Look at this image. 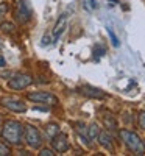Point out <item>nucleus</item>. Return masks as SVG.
<instances>
[{"label":"nucleus","mask_w":145,"mask_h":156,"mask_svg":"<svg viewBox=\"0 0 145 156\" xmlns=\"http://www.w3.org/2000/svg\"><path fill=\"white\" fill-rule=\"evenodd\" d=\"M23 137V125L17 120H6L2 128V139L9 144H20Z\"/></svg>","instance_id":"1"},{"label":"nucleus","mask_w":145,"mask_h":156,"mask_svg":"<svg viewBox=\"0 0 145 156\" xmlns=\"http://www.w3.org/2000/svg\"><path fill=\"white\" fill-rule=\"evenodd\" d=\"M120 137L123 140V144L126 145V148L129 151H133L134 154H145V144L143 140L134 133L129 131V129H120Z\"/></svg>","instance_id":"2"},{"label":"nucleus","mask_w":145,"mask_h":156,"mask_svg":"<svg viewBox=\"0 0 145 156\" xmlns=\"http://www.w3.org/2000/svg\"><path fill=\"white\" fill-rule=\"evenodd\" d=\"M23 139L27 142V145L31 148H39L42 145V136L39 133V129L33 125H27L23 128Z\"/></svg>","instance_id":"3"},{"label":"nucleus","mask_w":145,"mask_h":156,"mask_svg":"<svg viewBox=\"0 0 145 156\" xmlns=\"http://www.w3.org/2000/svg\"><path fill=\"white\" fill-rule=\"evenodd\" d=\"M31 83H33V78L30 75H27V73H17V75H14L8 81V87L14 89V90H20V89L28 87Z\"/></svg>","instance_id":"4"},{"label":"nucleus","mask_w":145,"mask_h":156,"mask_svg":"<svg viewBox=\"0 0 145 156\" xmlns=\"http://www.w3.org/2000/svg\"><path fill=\"white\" fill-rule=\"evenodd\" d=\"M28 100L31 101H36V103H44V105H50L53 106L58 103V98L50 94V92H45V90H37V92H30L28 94Z\"/></svg>","instance_id":"5"},{"label":"nucleus","mask_w":145,"mask_h":156,"mask_svg":"<svg viewBox=\"0 0 145 156\" xmlns=\"http://www.w3.org/2000/svg\"><path fill=\"white\" fill-rule=\"evenodd\" d=\"M0 105L5 106L9 111H12V112H25L27 111V105L22 100L14 98V97H3L0 100Z\"/></svg>","instance_id":"6"},{"label":"nucleus","mask_w":145,"mask_h":156,"mask_svg":"<svg viewBox=\"0 0 145 156\" xmlns=\"http://www.w3.org/2000/svg\"><path fill=\"white\" fill-rule=\"evenodd\" d=\"M16 19L19 23H27L31 19V8H30L28 0H20L19 2V6L16 11Z\"/></svg>","instance_id":"7"},{"label":"nucleus","mask_w":145,"mask_h":156,"mask_svg":"<svg viewBox=\"0 0 145 156\" xmlns=\"http://www.w3.org/2000/svg\"><path fill=\"white\" fill-rule=\"evenodd\" d=\"M51 147L58 153H64L69 148V140H67V134L65 133H58L55 137H51Z\"/></svg>","instance_id":"8"},{"label":"nucleus","mask_w":145,"mask_h":156,"mask_svg":"<svg viewBox=\"0 0 145 156\" xmlns=\"http://www.w3.org/2000/svg\"><path fill=\"white\" fill-rule=\"evenodd\" d=\"M80 92H81L84 97H89V98H104V97H106V94H104L101 89L94 87V86H89V84L81 86V87H80Z\"/></svg>","instance_id":"9"},{"label":"nucleus","mask_w":145,"mask_h":156,"mask_svg":"<svg viewBox=\"0 0 145 156\" xmlns=\"http://www.w3.org/2000/svg\"><path fill=\"white\" fill-rule=\"evenodd\" d=\"M65 27H67V14L64 12V14H61V16L58 17V20H56V23H55V28H53V41H58L59 36L64 33Z\"/></svg>","instance_id":"10"},{"label":"nucleus","mask_w":145,"mask_h":156,"mask_svg":"<svg viewBox=\"0 0 145 156\" xmlns=\"http://www.w3.org/2000/svg\"><path fill=\"white\" fill-rule=\"evenodd\" d=\"M98 142H100V145L101 147H104L106 150H109L111 153L114 151V147H112V137H111V134H108V133H101L100 131V134H98Z\"/></svg>","instance_id":"11"},{"label":"nucleus","mask_w":145,"mask_h":156,"mask_svg":"<svg viewBox=\"0 0 145 156\" xmlns=\"http://www.w3.org/2000/svg\"><path fill=\"white\" fill-rule=\"evenodd\" d=\"M58 133H59V125L58 123H48V125H45V136L48 139L55 137Z\"/></svg>","instance_id":"12"},{"label":"nucleus","mask_w":145,"mask_h":156,"mask_svg":"<svg viewBox=\"0 0 145 156\" xmlns=\"http://www.w3.org/2000/svg\"><path fill=\"white\" fill-rule=\"evenodd\" d=\"M103 120H104V125L108 126L109 131H115V129H117V122H115V119H114L111 114H106V115L103 117Z\"/></svg>","instance_id":"13"},{"label":"nucleus","mask_w":145,"mask_h":156,"mask_svg":"<svg viewBox=\"0 0 145 156\" xmlns=\"http://www.w3.org/2000/svg\"><path fill=\"white\" fill-rule=\"evenodd\" d=\"M98 134H100V128H98V125L97 123H90L89 125V128H87V136H89V139H97L98 137Z\"/></svg>","instance_id":"14"},{"label":"nucleus","mask_w":145,"mask_h":156,"mask_svg":"<svg viewBox=\"0 0 145 156\" xmlns=\"http://www.w3.org/2000/svg\"><path fill=\"white\" fill-rule=\"evenodd\" d=\"M108 36H109L111 44H112L114 47H118V45H120V42H118V37L115 36V33L112 31V28H108Z\"/></svg>","instance_id":"15"},{"label":"nucleus","mask_w":145,"mask_h":156,"mask_svg":"<svg viewBox=\"0 0 145 156\" xmlns=\"http://www.w3.org/2000/svg\"><path fill=\"white\" fill-rule=\"evenodd\" d=\"M0 28H2V31H5V33H12L14 31V25H12L11 22H3Z\"/></svg>","instance_id":"16"},{"label":"nucleus","mask_w":145,"mask_h":156,"mask_svg":"<svg viewBox=\"0 0 145 156\" xmlns=\"http://www.w3.org/2000/svg\"><path fill=\"white\" fill-rule=\"evenodd\" d=\"M9 153H11L9 147H8L6 144H3L2 140H0V156H8Z\"/></svg>","instance_id":"17"},{"label":"nucleus","mask_w":145,"mask_h":156,"mask_svg":"<svg viewBox=\"0 0 145 156\" xmlns=\"http://www.w3.org/2000/svg\"><path fill=\"white\" fill-rule=\"evenodd\" d=\"M8 12V3H5V2H2L0 3V19H3V16Z\"/></svg>","instance_id":"18"},{"label":"nucleus","mask_w":145,"mask_h":156,"mask_svg":"<svg viewBox=\"0 0 145 156\" xmlns=\"http://www.w3.org/2000/svg\"><path fill=\"white\" fill-rule=\"evenodd\" d=\"M139 128H142V129H145V111H142L140 114H139Z\"/></svg>","instance_id":"19"},{"label":"nucleus","mask_w":145,"mask_h":156,"mask_svg":"<svg viewBox=\"0 0 145 156\" xmlns=\"http://www.w3.org/2000/svg\"><path fill=\"white\" fill-rule=\"evenodd\" d=\"M53 150H50V148H42L41 151H39V156H53Z\"/></svg>","instance_id":"20"},{"label":"nucleus","mask_w":145,"mask_h":156,"mask_svg":"<svg viewBox=\"0 0 145 156\" xmlns=\"http://www.w3.org/2000/svg\"><path fill=\"white\" fill-rule=\"evenodd\" d=\"M5 66H6V61H5V58H3V56H0V69L5 67Z\"/></svg>","instance_id":"21"},{"label":"nucleus","mask_w":145,"mask_h":156,"mask_svg":"<svg viewBox=\"0 0 145 156\" xmlns=\"http://www.w3.org/2000/svg\"><path fill=\"white\" fill-rule=\"evenodd\" d=\"M89 3H90V8H97V0H89Z\"/></svg>","instance_id":"22"}]
</instances>
